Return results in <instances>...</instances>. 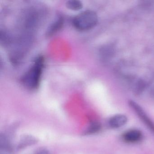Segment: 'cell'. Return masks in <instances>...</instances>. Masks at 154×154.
Masks as SVG:
<instances>
[{"mask_svg": "<svg viewBox=\"0 0 154 154\" xmlns=\"http://www.w3.org/2000/svg\"><path fill=\"white\" fill-rule=\"evenodd\" d=\"M128 122V118L123 114H117L110 118L109 124L111 128H119L124 126Z\"/></svg>", "mask_w": 154, "mask_h": 154, "instance_id": "5b68a950", "label": "cell"}, {"mask_svg": "<svg viewBox=\"0 0 154 154\" xmlns=\"http://www.w3.org/2000/svg\"><path fill=\"white\" fill-rule=\"evenodd\" d=\"M63 20L62 17L59 18L48 29L47 33L48 35H51L53 34H54L58 29L61 28V27L63 26Z\"/></svg>", "mask_w": 154, "mask_h": 154, "instance_id": "8992f818", "label": "cell"}, {"mask_svg": "<svg viewBox=\"0 0 154 154\" xmlns=\"http://www.w3.org/2000/svg\"><path fill=\"white\" fill-rule=\"evenodd\" d=\"M129 104L145 125H146L147 127L154 133V123L151 119H149L142 108L133 101H130Z\"/></svg>", "mask_w": 154, "mask_h": 154, "instance_id": "3957f363", "label": "cell"}, {"mask_svg": "<svg viewBox=\"0 0 154 154\" xmlns=\"http://www.w3.org/2000/svg\"><path fill=\"white\" fill-rule=\"evenodd\" d=\"M44 65L43 57L37 58L32 67L23 75L22 83L26 88L35 90L39 86Z\"/></svg>", "mask_w": 154, "mask_h": 154, "instance_id": "6da1fadb", "label": "cell"}, {"mask_svg": "<svg viewBox=\"0 0 154 154\" xmlns=\"http://www.w3.org/2000/svg\"><path fill=\"white\" fill-rule=\"evenodd\" d=\"M35 154H50L48 150L45 148H40L38 149Z\"/></svg>", "mask_w": 154, "mask_h": 154, "instance_id": "9c48e42d", "label": "cell"}, {"mask_svg": "<svg viewBox=\"0 0 154 154\" xmlns=\"http://www.w3.org/2000/svg\"><path fill=\"white\" fill-rule=\"evenodd\" d=\"M100 129V125L98 122H93L91 124L89 128L88 132L89 133H94L99 131Z\"/></svg>", "mask_w": 154, "mask_h": 154, "instance_id": "ba28073f", "label": "cell"}, {"mask_svg": "<svg viewBox=\"0 0 154 154\" xmlns=\"http://www.w3.org/2000/svg\"><path fill=\"white\" fill-rule=\"evenodd\" d=\"M122 137L126 142L136 143L141 140L142 134L141 131L138 130H130L124 133Z\"/></svg>", "mask_w": 154, "mask_h": 154, "instance_id": "277c9868", "label": "cell"}, {"mask_svg": "<svg viewBox=\"0 0 154 154\" xmlns=\"http://www.w3.org/2000/svg\"><path fill=\"white\" fill-rule=\"evenodd\" d=\"M66 6L69 9L73 11H77L82 8V2L77 0H71L67 2Z\"/></svg>", "mask_w": 154, "mask_h": 154, "instance_id": "52a82bcc", "label": "cell"}, {"mask_svg": "<svg viewBox=\"0 0 154 154\" xmlns=\"http://www.w3.org/2000/svg\"><path fill=\"white\" fill-rule=\"evenodd\" d=\"M98 17L94 11H86L74 18L73 24L75 28L81 31L89 30L98 23Z\"/></svg>", "mask_w": 154, "mask_h": 154, "instance_id": "7a4b0ae2", "label": "cell"}]
</instances>
